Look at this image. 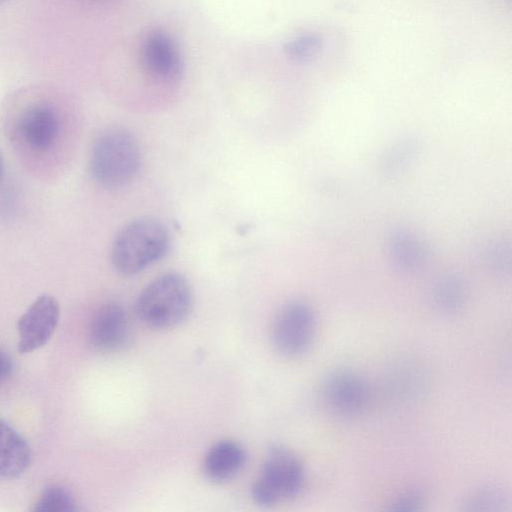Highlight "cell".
Wrapping results in <instances>:
<instances>
[{
  "label": "cell",
  "instance_id": "15",
  "mask_svg": "<svg viewBox=\"0 0 512 512\" xmlns=\"http://www.w3.org/2000/svg\"><path fill=\"white\" fill-rule=\"evenodd\" d=\"M33 510L72 512L76 510V503L73 496L67 489L59 485H51L41 493Z\"/></svg>",
  "mask_w": 512,
  "mask_h": 512
},
{
  "label": "cell",
  "instance_id": "6",
  "mask_svg": "<svg viewBox=\"0 0 512 512\" xmlns=\"http://www.w3.org/2000/svg\"><path fill=\"white\" fill-rule=\"evenodd\" d=\"M325 405L333 413L353 417L361 414L369 401V388L357 372L337 369L329 373L321 386Z\"/></svg>",
  "mask_w": 512,
  "mask_h": 512
},
{
  "label": "cell",
  "instance_id": "4",
  "mask_svg": "<svg viewBox=\"0 0 512 512\" xmlns=\"http://www.w3.org/2000/svg\"><path fill=\"white\" fill-rule=\"evenodd\" d=\"M304 481L305 471L299 458L283 446H273L252 486V497L259 505L269 507L297 496Z\"/></svg>",
  "mask_w": 512,
  "mask_h": 512
},
{
  "label": "cell",
  "instance_id": "19",
  "mask_svg": "<svg viewBox=\"0 0 512 512\" xmlns=\"http://www.w3.org/2000/svg\"><path fill=\"white\" fill-rule=\"evenodd\" d=\"M12 360L10 356L0 350V385L8 378L12 371Z\"/></svg>",
  "mask_w": 512,
  "mask_h": 512
},
{
  "label": "cell",
  "instance_id": "3",
  "mask_svg": "<svg viewBox=\"0 0 512 512\" xmlns=\"http://www.w3.org/2000/svg\"><path fill=\"white\" fill-rule=\"evenodd\" d=\"M140 149L135 137L124 128H110L95 140L90 169L97 183L119 188L131 182L140 167Z\"/></svg>",
  "mask_w": 512,
  "mask_h": 512
},
{
  "label": "cell",
  "instance_id": "14",
  "mask_svg": "<svg viewBox=\"0 0 512 512\" xmlns=\"http://www.w3.org/2000/svg\"><path fill=\"white\" fill-rule=\"evenodd\" d=\"M432 300L443 312H455L464 301L462 282L454 276L441 278L433 287Z\"/></svg>",
  "mask_w": 512,
  "mask_h": 512
},
{
  "label": "cell",
  "instance_id": "20",
  "mask_svg": "<svg viewBox=\"0 0 512 512\" xmlns=\"http://www.w3.org/2000/svg\"><path fill=\"white\" fill-rule=\"evenodd\" d=\"M8 0H0V5L4 4L5 2H7Z\"/></svg>",
  "mask_w": 512,
  "mask_h": 512
},
{
  "label": "cell",
  "instance_id": "13",
  "mask_svg": "<svg viewBox=\"0 0 512 512\" xmlns=\"http://www.w3.org/2000/svg\"><path fill=\"white\" fill-rule=\"evenodd\" d=\"M391 252L394 261L403 269L414 270L427 259L423 242L406 230H397L391 237Z\"/></svg>",
  "mask_w": 512,
  "mask_h": 512
},
{
  "label": "cell",
  "instance_id": "10",
  "mask_svg": "<svg viewBox=\"0 0 512 512\" xmlns=\"http://www.w3.org/2000/svg\"><path fill=\"white\" fill-rule=\"evenodd\" d=\"M19 131L30 147L38 151H46L54 144L59 133L58 116L49 105L35 104L21 115Z\"/></svg>",
  "mask_w": 512,
  "mask_h": 512
},
{
  "label": "cell",
  "instance_id": "7",
  "mask_svg": "<svg viewBox=\"0 0 512 512\" xmlns=\"http://www.w3.org/2000/svg\"><path fill=\"white\" fill-rule=\"evenodd\" d=\"M60 316L57 300L39 296L18 321V350L29 353L44 346L53 335Z\"/></svg>",
  "mask_w": 512,
  "mask_h": 512
},
{
  "label": "cell",
  "instance_id": "21",
  "mask_svg": "<svg viewBox=\"0 0 512 512\" xmlns=\"http://www.w3.org/2000/svg\"><path fill=\"white\" fill-rule=\"evenodd\" d=\"M0 174H1V158H0Z\"/></svg>",
  "mask_w": 512,
  "mask_h": 512
},
{
  "label": "cell",
  "instance_id": "17",
  "mask_svg": "<svg viewBox=\"0 0 512 512\" xmlns=\"http://www.w3.org/2000/svg\"><path fill=\"white\" fill-rule=\"evenodd\" d=\"M320 46L321 41L317 36L306 34L291 40L285 50L292 59L307 61L317 54Z\"/></svg>",
  "mask_w": 512,
  "mask_h": 512
},
{
  "label": "cell",
  "instance_id": "11",
  "mask_svg": "<svg viewBox=\"0 0 512 512\" xmlns=\"http://www.w3.org/2000/svg\"><path fill=\"white\" fill-rule=\"evenodd\" d=\"M245 451L231 440L219 441L205 455L203 470L208 479L221 483L234 478L245 464Z\"/></svg>",
  "mask_w": 512,
  "mask_h": 512
},
{
  "label": "cell",
  "instance_id": "18",
  "mask_svg": "<svg viewBox=\"0 0 512 512\" xmlns=\"http://www.w3.org/2000/svg\"><path fill=\"white\" fill-rule=\"evenodd\" d=\"M424 504V496L418 490H409L401 493L390 504L391 510L418 511Z\"/></svg>",
  "mask_w": 512,
  "mask_h": 512
},
{
  "label": "cell",
  "instance_id": "12",
  "mask_svg": "<svg viewBox=\"0 0 512 512\" xmlns=\"http://www.w3.org/2000/svg\"><path fill=\"white\" fill-rule=\"evenodd\" d=\"M31 461L25 439L7 422L0 420V476L14 478L23 474Z\"/></svg>",
  "mask_w": 512,
  "mask_h": 512
},
{
  "label": "cell",
  "instance_id": "8",
  "mask_svg": "<svg viewBox=\"0 0 512 512\" xmlns=\"http://www.w3.org/2000/svg\"><path fill=\"white\" fill-rule=\"evenodd\" d=\"M140 61L145 72L155 80L172 82L179 78L182 61L178 47L169 34L152 30L143 38Z\"/></svg>",
  "mask_w": 512,
  "mask_h": 512
},
{
  "label": "cell",
  "instance_id": "9",
  "mask_svg": "<svg viewBox=\"0 0 512 512\" xmlns=\"http://www.w3.org/2000/svg\"><path fill=\"white\" fill-rule=\"evenodd\" d=\"M92 346L100 351L123 348L130 338V324L125 309L118 303H107L95 313L89 329Z\"/></svg>",
  "mask_w": 512,
  "mask_h": 512
},
{
  "label": "cell",
  "instance_id": "1",
  "mask_svg": "<svg viewBox=\"0 0 512 512\" xmlns=\"http://www.w3.org/2000/svg\"><path fill=\"white\" fill-rule=\"evenodd\" d=\"M170 237L166 227L156 219L140 218L124 226L115 237L111 261L122 275H135L168 251Z\"/></svg>",
  "mask_w": 512,
  "mask_h": 512
},
{
  "label": "cell",
  "instance_id": "16",
  "mask_svg": "<svg viewBox=\"0 0 512 512\" xmlns=\"http://www.w3.org/2000/svg\"><path fill=\"white\" fill-rule=\"evenodd\" d=\"M506 497L495 488H482L476 491L467 502L469 510H502Z\"/></svg>",
  "mask_w": 512,
  "mask_h": 512
},
{
  "label": "cell",
  "instance_id": "2",
  "mask_svg": "<svg viewBox=\"0 0 512 512\" xmlns=\"http://www.w3.org/2000/svg\"><path fill=\"white\" fill-rule=\"evenodd\" d=\"M192 307V291L186 278L164 273L141 291L136 302L139 318L148 326L167 329L181 323Z\"/></svg>",
  "mask_w": 512,
  "mask_h": 512
},
{
  "label": "cell",
  "instance_id": "5",
  "mask_svg": "<svg viewBox=\"0 0 512 512\" xmlns=\"http://www.w3.org/2000/svg\"><path fill=\"white\" fill-rule=\"evenodd\" d=\"M316 317L312 307L303 300L284 305L277 313L271 331L275 349L286 357L304 354L313 343Z\"/></svg>",
  "mask_w": 512,
  "mask_h": 512
}]
</instances>
